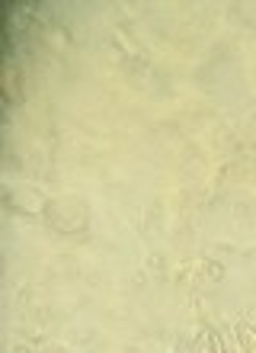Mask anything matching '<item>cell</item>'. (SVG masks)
I'll return each instance as SVG.
<instances>
[{"instance_id":"1","label":"cell","mask_w":256,"mask_h":353,"mask_svg":"<svg viewBox=\"0 0 256 353\" xmlns=\"http://www.w3.org/2000/svg\"><path fill=\"white\" fill-rule=\"evenodd\" d=\"M195 350L199 353H224V344H221V337L215 331H202L199 341H195Z\"/></svg>"},{"instance_id":"2","label":"cell","mask_w":256,"mask_h":353,"mask_svg":"<svg viewBox=\"0 0 256 353\" xmlns=\"http://www.w3.org/2000/svg\"><path fill=\"white\" fill-rule=\"evenodd\" d=\"M237 344L244 353H256V331L247 325V321H240L237 325Z\"/></svg>"}]
</instances>
